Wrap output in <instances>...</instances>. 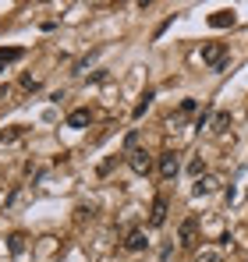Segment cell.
Instances as JSON below:
<instances>
[{"mask_svg":"<svg viewBox=\"0 0 248 262\" xmlns=\"http://www.w3.org/2000/svg\"><path fill=\"white\" fill-rule=\"evenodd\" d=\"M202 64H209L213 71H223V64H227V46L223 43H206L202 46Z\"/></svg>","mask_w":248,"mask_h":262,"instance_id":"cell-1","label":"cell"},{"mask_svg":"<svg viewBox=\"0 0 248 262\" xmlns=\"http://www.w3.org/2000/svg\"><path fill=\"white\" fill-rule=\"evenodd\" d=\"M128 167H131L138 177H146L149 170H153V156H149L146 149H131V152H128Z\"/></svg>","mask_w":248,"mask_h":262,"instance_id":"cell-2","label":"cell"},{"mask_svg":"<svg viewBox=\"0 0 248 262\" xmlns=\"http://www.w3.org/2000/svg\"><path fill=\"white\" fill-rule=\"evenodd\" d=\"M156 167H160V174L170 181V177H177V170H181V160H177V152H160Z\"/></svg>","mask_w":248,"mask_h":262,"instance_id":"cell-3","label":"cell"},{"mask_svg":"<svg viewBox=\"0 0 248 262\" xmlns=\"http://www.w3.org/2000/svg\"><path fill=\"white\" fill-rule=\"evenodd\" d=\"M220 184H223L220 177H213V174H202L199 181H195V188H192V195H195V199H202V195H213V191H216Z\"/></svg>","mask_w":248,"mask_h":262,"instance_id":"cell-4","label":"cell"},{"mask_svg":"<svg viewBox=\"0 0 248 262\" xmlns=\"http://www.w3.org/2000/svg\"><path fill=\"white\" fill-rule=\"evenodd\" d=\"M195 234H199V220H195V216H188L184 223H181V230H177V241H181V245L188 248V245L195 241Z\"/></svg>","mask_w":248,"mask_h":262,"instance_id":"cell-5","label":"cell"},{"mask_svg":"<svg viewBox=\"0 0 248 262\" xmlns=\"http://www.w3.org/2000/svg\"><path fill=\"white\" fill-rule=\"evenodd\" d=\"M146 245H149V241H146V230H138V227L128 230V237H124V248H128V252H142Z\"/></svg>","mask_w":248,"mask_h":262,"instance_id":"cell-6","label":"cell"},{"mask_svg":"<svg viewBox=\"0 0 248 262\" xmlns=\"http://www.w3.org/2000/svg\"><path fill=\"white\" fill-rule=\"evenodd\" d=\"M167 223V199L160 195L156 202H153V213H149V227H163Z\"/></svg>","mask_w":248,"mask_h":262,"instance_id":"cell-7","label":"cell"},{"mask_svg":"<svg viewBox=\"0 0 248 262\" xmlns=\"http://www.w3.org/2000/svg\"><path fill=\"white\" fill-rule=\"evenodd\" d=\"M209 25H213V29H231V25H234V11H227V7H223V11H213V14H209Z\"/></svg>","mask_w":248,"mask_h":262,"instance_id":"cell-8","label":"cell"},{"mask_svg":"<svg viewBox=\"0 0 248 262\" xmlns=\"http://www.w3.org/2000/svg\"><path fill=\"white\" fill-rule=\"evenodd\" d=\"M22 57H25V50H22V46H0V71H4L7 64L22 60Z\"/></svg>","mask_w":248,"mask_h":262,"instance_id":"cell-9","label":"cell"},{"mask_svg":"<svg viewBox=\"0 0 248 262\" xmlns=\"http://www.w3.org/2000/svg\"><path fill=\"white\" fill-rule=\"evenodd\" d=\"M85 124H89V110L78 106V110H71V114H68V128H85Z\"/></svg>","mask_w":248,"mask_h":262,"instance_id":"cell-10","label":"cell"},{"mask_svg":"<svg viewBox=\"0 0 248 262\" xmlns=\"http://www.w3.org/2000/svg\"><path fill=\"white\" fill-rule=\"evenodd\" d=\"M153 99H156V92H153V89H146V92L138 96V103H135V117H142V114L149 110V103H153Z\"/></svg>","mask_w":248,"mask_h":262,"instance_id":"cell-11","label":"cell"},{"mask_svg":"<svg viewBox=\"0 0 248 262\" xmlns=\"http://www.w3.org/2000/svg\"><path fill=\"white\" fill-rule=\"evenodd\" d=\"M195 262H223V255H220L216 248H202V252L195 255Z\"/></svg>","mask_w":248,"mask_h":262,"instance_id":"cell-12","label":"cell"},{"mask_svg":"<svg viewBox=\"0 0 248 262\" xmlns=\"http://www.w3.org/2000/svg\"><path fill=\"white\" fill-rule=\"evenodd\" d=\"M7 248H11V255H22V252H25V237H22V234H11V245H7Z\"/></svg>","mask_w":248,"mask_h":262,"instance_id":"cell-13","label":"cell"},{"mask_svg":"<svg viewBox=\"0 0 248 262\" xmlns=\"http://www.w3.org/2000/svg\"><path fill=\"white\" fill-rule=\"evenodd\" d=\"M188 174H192L195 181H199V177L206 174V163H202V160H192V163H188Z\"/></svg>","mask_w":248,"mask_h":262,"instance_id":"cell-14","label":"cell"},{"mask_svg":"<svg viewBox=\"0 0 248 262\" xmlns=\"http://www.w3.org/2000/svg\"><path fill=\"white\" fill-rule=\"evenodd\" d=\"M231 124V114H216V121H213V131H223Z\"/></svg>","mask_w":248,"mask_h":262,"instance_id":"cell-15","label":"cell"},{"mask_svg":"<svg viewBox=\"0 0 248 262\" xmlns=\"http://www.w3.org/2000/svg\"><path fill=\"white\" fill-rule=\"evenodd\" d=\"M18 135H22V128H18V124H14V128H11V131H0V142H14V138H18Z\"/></svg>","mask_w":248,"mask_h":262,"instance_id":"cell-16","label":"cell"},{"mask_svg":"<svg viewBox=\"0 0 248 262\" xmlns=\"http://www.w3.org/2000/svg\"><path fill=\"white\" fill-rule=\"evenodd\" d=\"M22 89H29V92H36V89H39V82H36L32 75H25V78H22Z\"/></svg>","mask_w":248,"mask_h":262,"instance_id":"cell-17","label":"cell"},{"mask_svg":"<svg viewBox=\"0 0 248 262\" xmlns=\"http://www.w3.org/2000/svg\"><path fill=\"white\" fill-rule=\"evenodd\" d=\"M195 110H199L195 99H184V103H181V114H195Z\"/></svg>","mask_w":248,"mask_h":262,"instance_id":"cell-18","label":"cell"}]
</instances>
